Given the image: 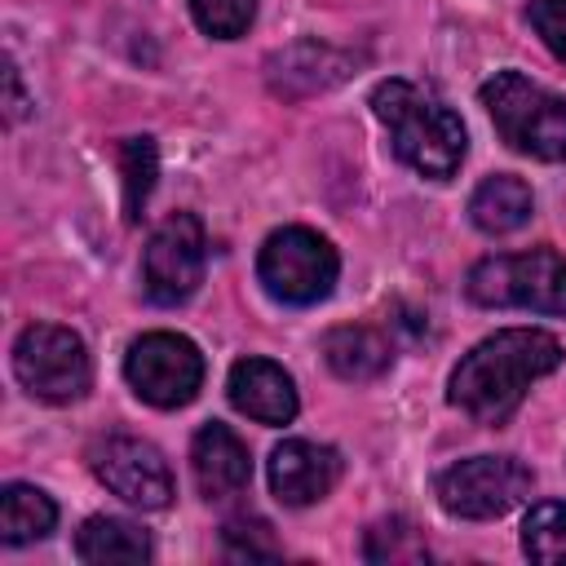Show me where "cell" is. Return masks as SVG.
<instances>
[{
  "instance_id": "obj_1",
  "label": "cell",
  "mask_w": 566,
  "mask_h": 566,
  "mask_svg": "<svg viewBox=\"0 0 566 566\" xmlns=\"http://www.w3.org/2000/svg\"><path fill=\"white\" fill-rule=\"evenodd\" d=\"M557 363H562L557 336H548L539 327H504V332L478 340L455 363L447 398L478 424H504L522 407L526 389L539 376L557 371Z\"/></svg>"
},
{
  "instance_id": "obj_2",
  "label": "cell",
  "mask_w": 566,
  "mask_h": 566,
  "mask_svg": "<svg viewBox=\"0 0 566 566\" xmlns=\"http://www.w3.org/2000/svg\"><path fill=\"white\" fill-rule=\"evenodd\" d=\"M371 111L389 128L394 155L407 168H416L420 177H433V181L455 177L469 137H464L460 115L447 102H438L429 88H420L411 80H380L371 88Z\"/></svg>"
},
{
  "instance_id": "obj_3",
  "label": "cell",
  "mask_w": 566,
  "mask_h": 566,
  "mask_svg": "<svg viewBox=\"0 0 566 566\" xmlns=\"http://www.w3.org/2000/svg\"><path fill=\"white\" fill-rule=\"evenodd\" d=\"M482 106L495 133L531 159L562 164L566 159V102L522 71H495L482 84Z\"/></svg>"
},
{
  "instance_id": "obj_4",
  "label": "cell",
  "mask_w": 566,
  "mask_h": 566,
  "mask_svg": "<svg viewBox=\"0 0 566 566\" xmlns=\"http://www.w3.org/2000/svg\"><path fill=\"white\" fill-rule=\"evenodd\" d=\"M464 292L491 310H539L566 314V261L553 248L486 256L469 270Z\"/></svg>"
},
{
  "instance_id": "obj_5",
  "label": "cell",
  "mask_w": 566,
  "mask_h": 566,
  "mask_svg": "<svg viewBox=\"0 0 566 566\" xmlns=\"http://www.w3.org/2000/svg\"><path fill=\"white\" fill-rule=\"evenodd\" d=\"M336 248L310 226H283L256 252V279L283 305H318L336 287Z\"/></svg>"
},
{
  "instance_id": "obj_6",
  "label": "cell",
  "mask_w": 566,
  "mask_h": 566,
  "mask_svg": "<svg viewBox=\"0 0 566 566\" xmlns=\"http://www.w3.org/2000/svg\"><path fill=\"white\" fill-rule=\"evenodd\" d=\"M13 376L31 398L66 407L88 394L93 358H88V345L71 327L31 323L13 345Z\"/></svg>"
},
{
  "instance_id": "obj_7",
  "label": "cell",
  "mask_w": 566,
  "mask_h": 566,
  "mask_svg": "<svg viewBox=\"0 0 566 566\" xmlns=\"http://www.w3.org/2000/svg\"><path fill=\"white\" fill-rule=\"evenodd\" d=\"M531 486H535V478L522 460L473 455V460H460L438 473V504L451 517L486 522V517H504L509 509H517L531 495Z\"/></svg>"
},
{
  "instance_id": "obj_8",
  "label": "cell",
  "mask_w": 566,
  "mask_h": 566,
  "mask_svg": "<svg viewBox=\"0 0 566 566\" xmlns=\"http://www.w3.org/2000/svg\"><path fill=\"white\" fill-rule=\"evenodd\" d=\"M124 376L133 394L150 407H186L203 385V354L190 336L146 332L124 354Z\"/></svg>"
},
{
  "instance_id": "obj_9",
  "label": "cell",
  "mask_w": 566,
  "mask_h": 566,
  "mask_svg": "<svg viewBox=\"0 0 566 566\" xmlns=\"http://www.w3.org/2000/svg\"><path fill=\"white\" fill-rule=\"evenodd\" d=\"M208 265V239L195 212H172L159 221L142 252V283L155 305H181L203 283Z\"/></svg>"
},
{
  "instance_id": "obj_10",
  "label": "cell",
  "mask_w": 566,
  "mask_h": 566,
  "mask_svg": "<svg viewBox=\"0 0 566 566\" xmlns=\"http://www.w3.org/2000/svg\"><path fill=\"white\" fill-rule=\"evenodd\" d=\"M88 460H93L97 482L106 491H115L124 504H133V509H168L172 473H168V460H164V451L155 442L115 433V438H102Z\"/></svg>"
},
{
  "instance_id": "obj_11",
  "label": "cell",
  "mask_w": 566,
  "mask_h": 566,
  "mask_svg": "<svg viewBox=\"0 0 566 566\" xmlns=\"http://www.w3.org/2000/svg\"><path fill=\"white\" fill-rule=\"evenodd\" d=\"M336 482H340V455L332 447L287 438L270 451V491L292 509L318 504Z\"/></svg>"
},
{
  "instance_id": "obj_12",
  "label": "cell",
  "mask_w": 566,
  "mask_h": 566,
  "mask_svg": "<svg viewBox=\"0 0 566 566\" xmlns=\"http://www.w3.org/2000/svg\"><path fill=\"white\" fill-rule=\"evenodd\" d=\"M226 394H230L234 411H243L256 424H287L296 416V385L270 358H239L230 367Z\"/></svg>"
},
{
  "instance_id": "obj_13",
  "label": "cell",
  "mask_w": 566,
  "mask_h": 566,
  "mask_svg": "<svg viewBox=\"0 0 566 566\" xmlns=\"http://www.w3.org/2000/svg\"><path fill=\"white\" fill-rule=\"evenodd\" d=\"M190 469H195V482L208 500H226V495H239L248 486L252 455H248V442L230 424L212 420L190 442Z\"/></svg>"
},
{
  "instance_id": "obj_14",
  "label": "cell",
  "mask_w": 566,
  "mask_h": 566,
  "mask_svg": "<svg viewBox=\"0 0 566 566\" xmlns=\"http://www.w3.org/2000/svg\"><path fill=\"white\" fill-rule=\"evenodd\" d=\"M323 354H327V367L340 380H376L394 363V345L385 340V332L363 327V323L332 327L323 336Z\"/></svg>"
},
{
  "instance_id": "obj_15",
  "label": "cell",
  "mask_w": 566,
  "mask_h": 566,
  "mask_svg": "<svg viewBox=\"0 0 566 566\" xmlns=\"http://www.w3.org/2000/svg\"><path fill=\"white\" fill-rule=\"evenodd\" d=\"M531 208H535L531 186L513 172H495L469 195V217L482 234H513L517 226L531 221Z\"/></svg>"
},
{
  "instance_id": "obj_16",
  "label": "cell",
  "mask_w": 566,
  "mask_h": 566,
  "mask_svg": "<svg viewBox=\"0 0 566 566\" xmlns=\"http://www.w3.org/2000/svg\"><path fill=\"white\" fill-rule=\"evenodd\" d=\"M150 553H155L150 535L128 517H102L97 513L75 535V557L93 562V566H102V562H150Z\"/></svg>"
},
{
  "instance_id": "obj_17",
  "label": "cell",
  "mask_w": 566,
  "mask_h": 566,
  "mask_svg": "<svg viewBox=\"0 0 566 566\" xmlns=\"http://www.w3.org/2000/svg\"><path fill=\"white\" fill-rule=\"evenodd\" d=\"M57 522V504L27 482H9L0 491V539L4 544H31L44 539Z\"/></svg>"
},
{
  "instance_id": "obj_18",
  "label": "cell",
  "mask_w": 566,
  "mask_h": 566,
  "mask_svg": "<svg viewBox=\"0 0 566 566\" xmlns=\"http://www.w3.org/2000/svg\"><path fill=\"white\" fill-rule=\"evenodd\" d=\"M119 172H124V212L128 221L142 217L146 199H150V186H155V172H159V150L150 137H128L119 146Z\"/></svg>"
},
{
  "instance_id": "obj_19",
  "label": "cell",
  "mask_w": 566,
  "mask_h": 566,
  "mask_svg": "<svg viewBox=\"0 0 566 566\" xmlns=\"http://www.w3.org/2000/svg\"><path fill=\"white\" fill-rule=\"evenodd\" d=\"M522 548L531 562H566V504L544 500L522 522Z\"/></svg>"
},
{
  "instance_id": "obj_20",
  "label": "cell",
  "mask_w": 566,
  "mask_h": 566,
  "mask_svg": "<svg viewBox=\"0 0 566 566\" xmlns=\"http://www.w3.org/2000/svg\"><path fill=\"white\" fill-rule=\"evenodd\" d=\"M363 553H367V562H424V557H429L424 539H420V535H416V526H411V522H402V517L376 522V526L367 531Z\"/></svg>"
},
{
  "instance_id": "obj_21",
  "label": "cell",
  "mask_w": 566,
  "mask_h": 566,
  "mask_svg": "<svg viewBox=\"0 0 566 566\" xmlns=\"http://www.w3.org/2000/svg\"><path fill=\"white\" fill-rule=\"evenodd\" d=\"M190 13L212 40H239L256 18V0H190Z\"/></svg>"
},
{
  "instance_id": "obj_22",
  "label": "cell",
  "mask_w": 566,
  "mask_h": 566,
  "mask_svg": "<svg viewBox=\"0 0 566 566\" xmlns=\"http://www.w3.org/2000/svg\"><path fill=\"white\" fill-rule=\"evenodd\" d=\"M226 548L230 557H274V535L261 517H234L226 522Z\"/></svg>"
},
{
  "instance_id": "obj_23",
  "label": "cell",
  "mask_w": 566,
  "mask_h": 566,
  "mask_svg": "<svg viewBox=\"0 0 566 566\" xmlns=\"http://www.w3.org/2000/svg\"><path fill=\"white\" fill-rule=\"evenodd\" d=\"M526 18H531L535 35L548 44V53L566 62V0H531Z\"/></svg>"
},
{
  "instance_id": "obj_24",
  "label": "cell",
  "mask_w": 566,
  "mask_h": 566,
  "mask_svg": "<svg viewBox=\"0 0 566 566\" xmlns=\"http://www.w3.org/2000/svg\"><path fill=\"white\" fill-rule=\"evenodd\" d=\"M18 111H22V97H18V71L9 66V115L18 119Z\"/></svg>"
}]
</instances>
